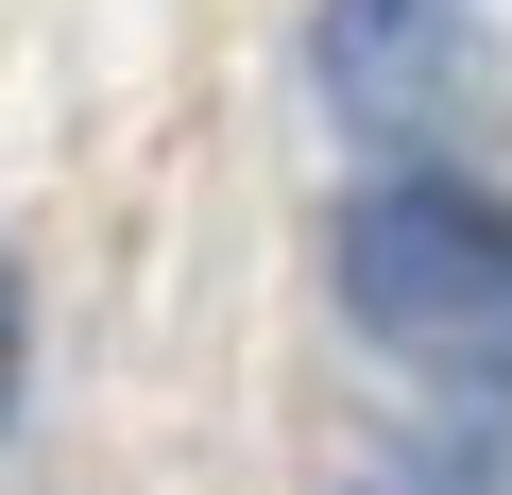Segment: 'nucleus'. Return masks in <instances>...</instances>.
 Returning a JSON list of instances; mask_svg holds the SVG:
<instances>
[{
    "mask_svg": "<svg viewBox=\"0 0 512 495\" xmlns=\"http://www.w3.org/2000/svg\"><path fill=\"white\" fill-rule=\"evenodd\" d=\"M342 308L410 376L512 410V205H478L461 171H376L342 205Z\"/></svg>",
    "mask_w": 512,
    "mask_h": 495,
    "instance_id": "nucleus-1",
    "label": "nucleus"
}]
</instances>
